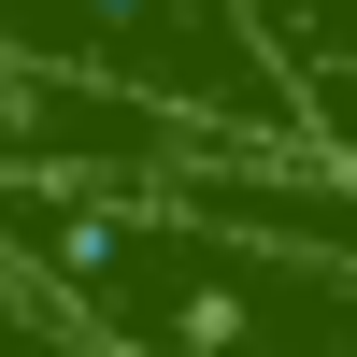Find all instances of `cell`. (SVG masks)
Wrapping results in <instances>:
<instances>
[{"instance_id":"obj_1","label":"cell","mask_w":357,"mask_h":357,"mask_svg":"<svg viewBox=\"0 0 357 357\" xmlns=\"http://www.w3.org/2000/svg\"><path fill=\"white\" fill-rule=\"evenodd\" d=\"M0 272L86 357H357V257L229 229L200 200L0 186Z\"/></svg>"},{"instance_id":"obj_2","label":"cell","mask_w":357,"mask_h":357,"mask_svg":"<svg viewBox=\"0 0 357 357\" xmlns=\"http://www.w3.org/2000/svg\"><path fill=\"white\" fill-rule=\"evenodd\" d=\"M0 57L129 86V100H172L200 129H243V143H301L272 57L243 29V0H0Z\"/></svg>"},{"instance_id":"obj_3","label":"cell","mask_w":357,"mask_h":357,"mask_svg":"<svg viewBox=\"0 0 357 357\" xmlns=\"http://www.w3.org/2000/svg\"><path fill=\"white\" fill-rule=\"evenodd\" d=\"M0 357H86V343H72V329H57V314H43V301H29V286H15V272H0Z\"/></svg>"}]
</instances>
